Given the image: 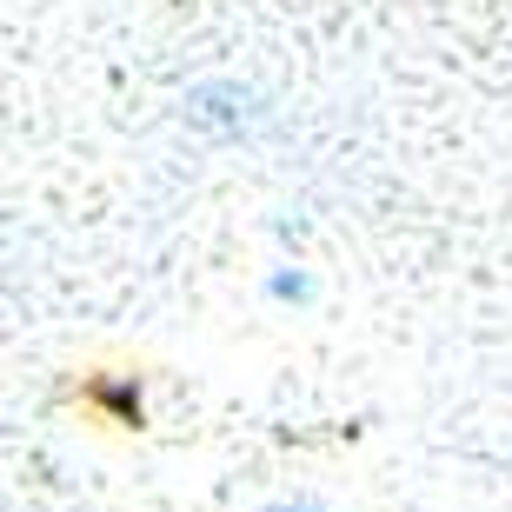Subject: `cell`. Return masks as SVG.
<instances>
[{
    "label": "cell",
    "mask_w": 512,
    "mask_h": 512,
    "mask_svg": "<svg viewBox=\"0 0 512 512\" xmlns=\"http://www.w3.org/2000/svg\"><path fill=\"white\" fill-rule=\"evenodd\" d=\"M273 512H320V506H273Z\"/></svg>",
    "instance_id": "obj_1"
}]
</instances>
